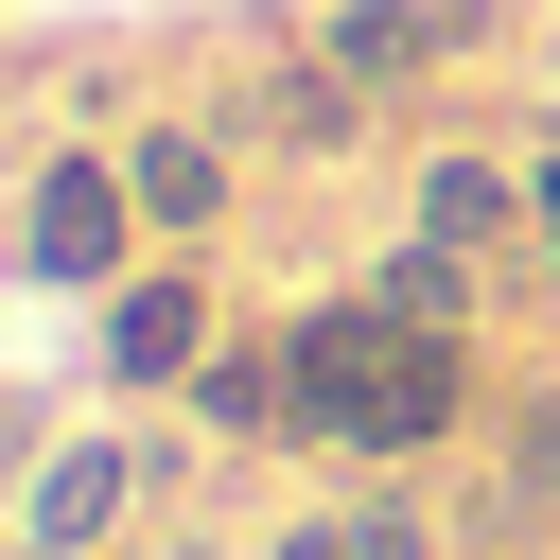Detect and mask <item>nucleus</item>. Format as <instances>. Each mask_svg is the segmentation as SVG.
I'll use <instances>...</instances> for the list:
<instances>
[{
    "label": "nucleus",
    "instance_id": "obj_1",
    "mask_svg": "<svg viewBox=\"0 0 560 560\" xmlns=\"http://www.w3.org/2000/svg\"><path fill=\"white\" fill-rule=\"evenodd\" d=\"M280 368H298V455H332V472H455V438H472V332H420V315H385L368 280H315V298H280Z\"/></svg>",
    "mask_w": 560,
    "mask_h": 560
},
{
    "label": "nucleus",
    "instance_id": "obj_2",
    "mask_svg": "<svg viewBox=\"0 0 560 560\" xmlns=\"http://www.w3.org/2000/svg\"><path fill=\"white\" fill-rule=\"evenodd\" d=\"M140 262H158V228H140L122 140H35L18 158V210H0V280L18 298H122Z\"/></svg>",
    "mask_w": 560,
    "mask_h": 560
},
{
    "label": "nucleus",
    "instance_id": "obj_3",
    "mask_svg": "<svg viewBox=\"0 0 560 560\" xmlns=\"http://www.w3.org/2000/svg\"><path fill=\"white\" fill-rule=\"evenodd\" d=\"M140 420H158V402L35 438V455H18V508H0V560H122L140 508H158V438H140Z\"/></svg>",
    "mask_w": 560,
    "mask_h": 560
},
{
    "label": "nucleus",
    "instance_id": "obj_4",
    "mask_svg": "<svg viewBox=\"0 0 560 560\" xmlns=\"http://www.w3.org/2000/svg\"><path fill=\"white\" fill-rule=\"evenodd\" d=\"M245 315H228V280H210V245H158L122 298H88V368H105V402H192V368L228 350Z\"/></svg>",
    "mask_w": 560,
    "mask_h": 560
},
{
    "label": "nucleus",
    "instance_id": "obj_5",
    "mask_svg": "<svg viewBox=\"0 0 560 560\" xmlns=\"http://www.w3.org/2000/svg\"><path fill=\"white\" fill-rule=\"evenodd\" d=\"M122 175H140V228H158V245H228V210H245V122H228V105H140V122H122Z\"/></svg>",
    "mask_w": 560,
    "mask_h": 560
},
{
    "label": "nucleus",
    "instance_id": "obj_6",
    "mask_svg": "<svg viewBox=\"0 0 560 560\" xmlns=\"http://www.w3.org/2000/svg\"><path fill=\"white\" fill-rule=\"evenodd\" d=\"M228 122H245V158H280V175H332V158H368V122H385V105H368V88H350L315 35H280V52L228 88Z\"/></svg>",
    "mask_w": 560,
    "mask_h": 560
},
{
    "label": "nucleus",
    "instance_id": "obj_7",
    "mask_svg": "<svg viewBox=\"0 0 560 560\" xmlns=\"http://www.w3.org/2000/svg\"><path fill=\"white\" fill-rule=\"evenodd\" d=\"M402 228H438V245H472V262L525 280L542 192H525V158H490V140H420V158H402Z\"/></svg>",
    "mask_w": 560,
    "mask_h": 560
},
{
    "label": "nucleus",
    "instance_id": "obj_8",
    "mask_svg": "<svg viewBox=\"0 0 560 560\" xmlns=\"http://www.w3.org/2000/svg\"><path fill=\"white\" fill-rule=\"evenodd\" d=\"M298 35H315V52H332L368 105H420V88L472 52V0H315Z\"/></svg>",
    "mask_w": 560,
    "mask_h": 560
},
{
    "label": "nucleus",
    "instance_id": "obj_9",
    "mask_svg": "<svg viewBox=\"0 0 560 560\" xmlns=\"http://www.w3.org/2000/svg\"><path fill=\"white\" fill-rule=\"evenodd\" d=\"M350 280H368L385 315H420V332H490V298H508V262H472V245H438V228H385Z\"/></svg>",
    "mask_w": 560,
    "mask_h": 560
},
{
    "label": "nucleus",
    "instance_id": "obj_10",
    "mask_svg": "<svg viewBox=\"0 0 560 560\" xmlns=\"http://www.w3.org/2000/svg\"><path fill=\"white\" fill-rule=\"evenodd\" d=\"M175 420H192L210 455H262V438L298 420V368H280V315H245V332H228V350L192 368V402H175Z\"/></svg>",
    "mask_w": 560,
    "mask_h": 560
},
{
    "label": "nucleus",
    "instance_id": "obj_11",
    "mask_svg": "<svg viewBox=\"0 0 560 560\" xmlns=\"http://www.w3.org/2000/svg\"><path fill=\"white\" fill-rule=\"evenodd\" d=\"M542 508H560V368L525 385L508 420V472H490V560H542Z\"/></svg>",
    "mask_w": 560,
    "mask_h": 560
},
{
    "label": "nucleus",
    "instance_id": "obj_12",
    "mask_svg": "<svg viewBox=\"0 0 560 560\" xmlns=\"http://www.w3.org/2000/svg\"><path fill=\"white\" fill-rule=\"evenodd\" d=\"M350 560H455L438 472H350Z\"/></svg>",
    "mask_w": 560,
    "mask_h": 560
},
{
    "label": "nucleus",
    "instance_id": "obj_13",
    "mask_svg": "<svg viewBox=\"0 0 560 560\" xmlns=\"http://www.w3.org/2000/svg\"><path fill=\"white\" fill-rule=\"evenodd\" d=\"M262 560H350V508H298V525L262 542Z\"/></svg>",
    "mask_w": 560,
    "mask_h": 560
}]
</instances>
